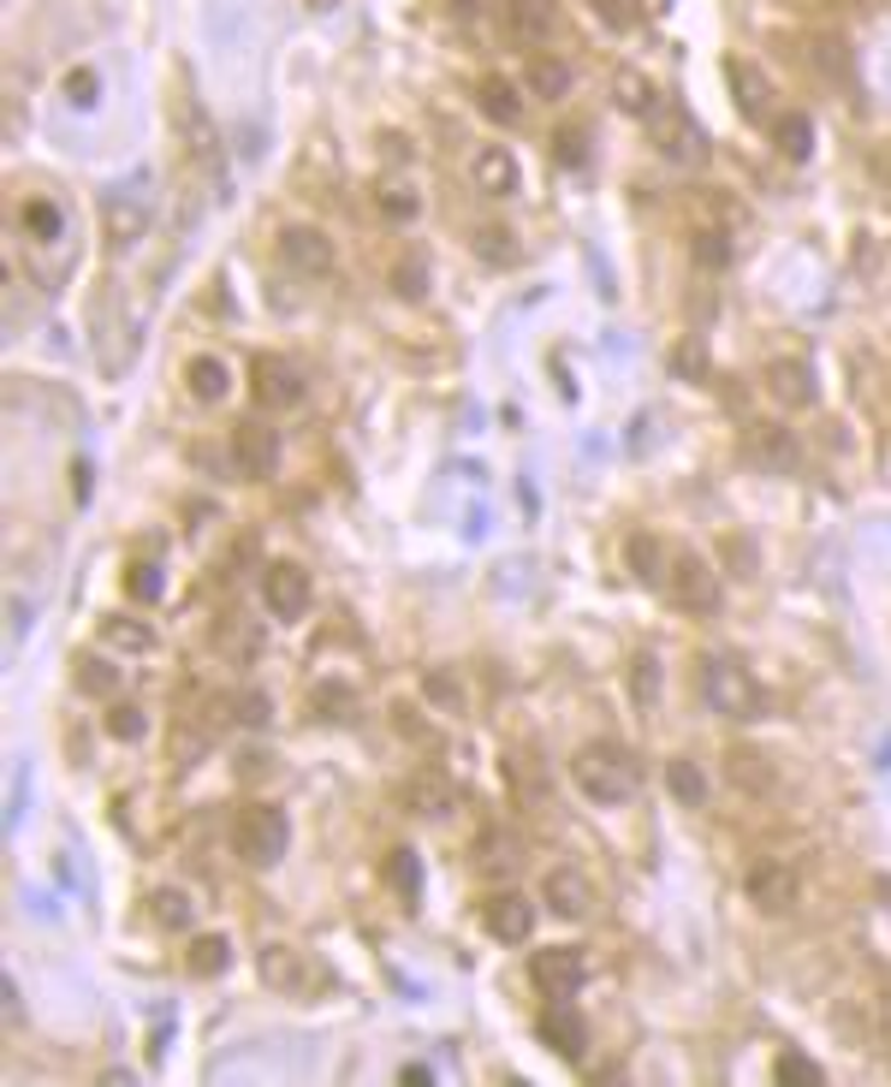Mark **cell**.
Wrapping results in <instances>:
<instances>
[{"instance_id": "obj_25", "label": "cell", "mask_w": 891, "mask_h": 1087, "mask_svg": "<svg viewBox=\"0 0 891 1087\" xmlns=\"http://www.w3.org/2000/svg\"><path fill=\"white\" fill-rule=\"evenodd\" d=\"M226 963H232V945H226L221 933H202L197 945H191V957H185V968H191L197 980H214Z\"/></svg>"}, {"instance_id": "obj_29", "label": "cell", "mask_w": 891, "mask_h": 1087, "mask_svg": "<svg viewBox=\"0 0 891 1087\" xmlns=\"http://www.w3.org/2000/svg\"><path fill=\"white\" fill-rule=\"evenodd\" d=\"M612 101H619L624 113H654V90H648L642 71H619V78H612Z\"/></svg>"}, {"instance_id": "obj_2", "label": "cell", "mask_w": 891, "mask_h": 1087, "mask_svg": "<svg viewBox=\"0 0 891 1087\" xmlns=\"http://www.w3.org/2000/svg\"><path fill=\"white\" fill-rule=\"evenodd\" d=\"M701 696H708V708L725 713V719H761L767 713V696L755 689V678L737 666L732 654H708L701 659Z\"/></svg>"}, {"instance_id": "obj_32", "label": "cell", "mask_w": 891, "mask_h": 1087, "mask_svg": "<svg viewBox=\"0 0 891 1087\" xmlns=\"http://www.w3.org/2000/svg\"><path fill=\"white\" fill-rule=\"evenodd\" d=\"M149 916H155L167 933H179V928H191V898H185V891H155V898H149Z\"/></svg>"}, {"instance_id": "obj_1", "label": "cell", "mask_w": 891, "mask_h": 1087, "mask_svg": "<svg viewBox=\"0 0 891 1087\" xmlns=\"http://www.w3.org/2000/svg\"><path fill=\"white\" fill-rule=\"evenodd\" d=\"M571 778H577V790L594 808H624L642 790L636 755L624 743H582L577 761H571Z\"/></svg>"}, {"instance_id": "obj_19", "label": "cell", "mask_w": 891, "mask_h": 1087, "mask_svg": "<svg viewBox=\"0 0 891 1087\" xmlns=\"http://www.w3.org/2000/svg\"><path fill=\"white\" fill-rule=\"evenodd\" d=\"M523 90L535 101H565L571 96V66L553 60V54H530V71H523Z\"/></svg>"}, {"instance_id": "obj_50", "label": "cell", "mask_w": 891, "mask_h": 1087, "mask_svg": "<svg viewBox=\"0 0 891 1087\" xmlns=\"http://www.w3.org/2000/svg\"><path fill=\"white\" fill-rule=\"evenodd\" d=\"M452 7H458V12H476V0H452Z\"/></svg>"}, {"instance_id": "obj_15", "label": "cell", "mask_w": 891, "mask_h": 1087, "mask_svg": "<svg viewBox=\"0 0 891 1087\" xmlns=\"http://www.w3.org/2000/svg\"><path fill=\"white\" fill-rule=\"evenodd\" d=\"M542 903H547L559 921H577V916H589L594 891H589V879H582L577 868H553V874L542 879Z\"/></svg>"}, {"instance_id": "obj_13", "label": "cell", "mask_w": 891, "mask_h": 1087, "mask_svg": "<svg viewBox=\"0 0 891 1087\" xmlns=\"http://www.w3.org/2000/svg\"><path fill=\"white\" fill-rule=\"evenodd\" d=\"M535 1034H542V1046L559 1052V1057H582V1046H589V1028H582V1017L565 1005V998H553L542 1017H535Z\"/></svg>"}, {"instance_id": "obj_6", "label": "cell", "mask_w": 891, "mask_h": 1087, "mask_svg": "<svg viewBox=\"0 0 891 1087\" xmlns=\"http://www.w3.org/2000/svg\"><path fill=\"white\" fill-rule=\"evenodd\" d=\"M261 600H268V612H274V619H303V612H310V600H315V583H310V570H303V565H291V559L268 565V570H261Z\"/></svg>"}, {"instance_id": "obj_34", "label": "cell", "mask_w": 891, "mask_h": 1087, "mask_svg": "<svg viewBox=\"0 0 891 1087\" xmlns=\"http://www.w3.org/2000/svg\"><path fill=\"white\" fill-rule=\"evenodd\" d=\"M476 256L493 262V268H511V262H517V244H511L505 226H481L476 232Z\"/></svg>"}, {"instance_id": "obj_42", "label": "cell", "mask_w": 891, "mask_h": 1087, "mask_svg": "<svg viewBox=\"0 0 891 1087\" xmlns=\"http://www.w3.org/2000/svg\"><path fill=\"white\" fill-rule=\"evenodd\" d=\"M695 256H701V268H725V262H732V244H725V232H701V239H695Z\"/></svg>"}, {"instance_id": "obj_40", "label": "cell", "mask_w": 891, "mask_h": 1087, "mask_svg": "<svg viewBox=\"0 0 891 1087\" xmlns=\"http://www.w3.org/2000/svg\"><path fill=\"white\" fill-rule=\"evenodd\" d=\"M143 731H149V719H143V708H113V713H108V737H120V743H137Z\"/></svg>"}, {"instance_id": "obj_16", "label": "cell", "mask_w": 891, "mask_h": 1087, "mask_svg": "<svg viewBox=\"0 0 891 1087\" xmlns=\"http://www.w3.org/2000/svg\"><path fill=\"white\" fill-rule=\"evenodd\" d=\"M559 24V7L553 0H505V31L523 42V48H542Z\"/></svg>"}, {"instance_id": "obj_49", "label": "cell", "mask_w": 891, "mask_h": 1087, "mask_svg": "<svg viewBox=\"0 0 891 1087\" xmlns=\"http://www.w3.org/2000/svg\"><path fill=\"white\" fill-rule=\"evenodd\" d=\"M601 12H606L612 24H631V19H636V7H631V0H601Z\"/></svg>"}, {"instance_id": "obj_5", "label": "cell", "mask_w": 891, "mask_h": 1087, "mask_svg": "<svg viewBox=\"0 0 891 1087\" xmlns=\"http://www.w3.org/2000/svg\"><path fill=\"white\" fill-rule=\"evenodd\" d=\"M250 392L261 410H298L303 392H310V380H303V369L291 357H274V351H261V357L250 363Z\"/></svg>"}, {"instance_id": "obj_44", "label": "cell", "mask_w": 891, "mask_h": 1087, "mask_svg": "<svg viewBox=\"0 0 891 1087\" xmlns=\"http://www.w3.org/2000/svg\"><path fill=\"white\" fill-rule=\"evenodd\" d=\"M671 369H683L690 380H708V369H701V345H695V340L678 345V351H671Z\"/></svg>"}, {"instance_id": "obj_20", "label": "cell", "mask_w": 891, "mask_h": 1087, "mask_svg": "<svg viewBox=\"0 0 891 1087\" xmlns=\"http://www.w3.org/2000/svg\"><path fill=\"white\" fill-rule=\"evenodd\" d=\"M185 387H191V399H202V404H221L226 399V387H232V375H226V363L221 357H191L185 363Z\"/></svg>"}, {"instance_id": "obj_3", "label": "cell", "mask_w": 891, "mask_h": 1087, "mask_svg": "<svg viewBox=\"0 0 891 1087\" xmlns=\"http://www.w3.org/2000/svg\"><path fill=\"white\" fill-rule=\"evenodd\" d=\"M666 589H671V607H683L690 619L720 612V570H713L708 559H695V553H671Z\"/></svg>"}, {"instance_id": "obj_33", "label": "cell", "mask_w": 891, "mask_h": 1087, "mask_svg": "<svg viewBox=\"0 0 891 1087\" xmlns=\"http://www.w3.org/2000/svg\"><path fill=\"white\" fill-rule=\"evenodd\" d=\"M761 761L767 755H755V748H732V778H737L743 790H755V797L772 785V767H761Z\"/></svg>"}, {"instance_id": "obj_48", "label": "cell", "mask_w": 891, "mask_h": 1087, "mask_svg": "<svg viewBox=\"0 0 891 1087\" xmlns=\"http://www.w3.org/2000/svg\"><path fill=\"white\" fill-rule=\"evenodd\" d=\"M399 291L404 298H422V262H404L399 268Z\"/></svg>"}, {"instance_id": "obj_18", "label": "cell", "mask_w": 891, "mask_h": 1087, "mask_svg": "<svg viewBox=\"0 0 891 1087\" xmlns=\"http://www.w3.org/2000/svg\"><path fill=\"white\" fill-rule=\"evenodd\" d=\"M155 642L160 636L149 619H131V612H108L101 619V648H113V654H149Z\"/></svg>"}, {"instance_id": "obj_22", "label": "cell", "mask_w": 891, "mask_h": 1087, "mask_svg": "<svg viewBox=\"0 0 891 1087\" xmlns=\"http://www.w3.org/2000/svg\"><path fill=\"white\" fill-rule=\"evenodd\" d=\"M19 226H24V239L54 244L66 232V214H60V202H54V197H24L19 202Z\"/></svg>"}, {"instance_id": "obj_9", "label": "cell", "mask_w": 891, "mask_h": 1087, "mask_svg": "<svg viewBox=\"0 0 891 1087\" xmlns=\"http://www.w3.org/2000/svg\"><path fill=\"white\" fill-rule=\"evenodd\" d=\"M280 262L303 280H327L333 274V239L321 226H286L280 232Z\"/></svg>"}, {"instance_id": "obj_23", "label": "cell", "mask_w": 891, "mask_h": 1087, "mask_svg": "<svg viewBox=\"0 0 891 1087\" xmlns=\"http://www.w3.org/2000/svg\"><path fill=\"white\" fill-rule=\"evenodd\" d=\"M666 790H671V797H678L683 808H708V773H701V761L671 755V761H666Z\"/></svg>"}, {"instance_id": "obj_17", "label": "cell", "mask_w": 891, "mask_h": 1087, "mask_svg": "<svg viewBox=\"0 0 891 1087\" xmlns=\"http://www.w3.org/2000/svg\"><path fill=\"white\" fill-rule=\"evenodd\" d=\"M470 179H476V190H488V197H511V190H517V160H511L500 143H481L476 160H470Z\"/></svg>"}, {"instance_id": "obj_28", "label": "cell", "mask_w": 891, "mask_h": 1087, "mask_svg": "<svg viewBox=\"0 0 891 1087\" xmlns=\"http://www.w3.org/2000/svg\"><path fill=\"white\" fill-rule=\"evenodd\" d=\"M78 689L83 696H113V689H120V672H113L101 654H78Z\"/></svg>"}, {"instance_id": "obj_35", "label": "cell", "mask_w": 891, "mask_h": 1087, "mask_svg": "<svg viewBox=\"0 0 891 1087\" xmlns=\"http://www.w3.org/2000/svg\"><path fill=\"white\" fill-rule=\"evenodd\" d=\"M60 90H66L71 108H96V101H101V71L96 66H71Z\"/></svg>"}, {"instance_id": "obj_37", "label": "cell", "mask_w": 891, "mask_h": 1087, "mask_svg": "<svg viewBox=\"0 0 891 1087\" xmlns=\"http://www.w3.org/2000/svg\"><path fill=\"white\" fill-rule=\"evenodd\" d=\"M779 1082H784V1087H821L826 1069L814 1064V1057H802V1052H784V1057H779Z\"/></svg>"}, {"instance_id": "obj_27", "label": "cell", "mask_w": 891, "mask_h": 1087, "mask_svg": "<svg viewBox=\"0 0 891 1087\" xmlns=\"http://www.w3.org/2000/svg\"><path fill=\"white\" fill-rule=\"evenodd\" d=\"M732 84H737V108L749 113V120H767V101L761 96H772L761 78H755V66L749 60H732Z\"/></svg>"}, {"instance_id": "obj_45", "label": "cell", "mask_w": 891, "mask_h": 1087, "mask_svg": "<svg viewBox=\"0 0 891 1087\" xmlns=\"http://www.w3.org/2000/svg\"><path fill=\"white\" fill-rule=\"evenodd\" d=\"M238 719H244V725H268V696H256V689H250V696H238Z\"/></svg>"}, {"instance_id": "obj_47", "label": "cell", "mask_w": 891, "mask_h": 1087, "mask_svg": "<svg viewBox=\"0 0 891 1087\" xmlns=\"http://www.w3.org/2000/svg\"><path fill=\"white\" fill-rule=\"evenodd\" d=\"M381 209H387L392 220H411V214H416V197H404V190H399V185H392V197H387V190H381Z\"/></svg>"}, {"instance_id": "obj_46", "label": "cell", "mask_w": 891, "mask_h": 1087, "mask_svg": "<svg viewBox=\"0 0 891 1087\" xmlns=\"http://www.w3.org/2000/svg\"><path fill=\"white\" fill-rule=\"evenodd\" d=\"M636 701H642V708H654V659L648 654L636 659Z\"/></svg>"}, {"instance_id": "obj_14", "label": "cell", "mask_w": 891, "mask_h": 1087, "mask_svg": "<svg viewBox=\"0 0 891 1087\" xmlns=\"http://www.w3.org/2000/svg\"><path fill=\"white\" fill-rule=\"evenodd\" d=\"M767 392L784 410H809L814 404V369L802 357H772L767 363Z\"/></svg>"}, {"instance_id": "obj_7", "label": "cell", "mask_w": 891, "mask_h": 1087, "mask_svg": "<svg viewBox=\"0 0 891 1087\" xmlns=\"http://www.w3.org/2000/svg\"><path fill=\"white\" fill-rule=\"evenodd\" d=\"M530 975L542 987V998H577V987L589 980V963H582L577 945H547L530 957Z\"/></svg>"}, {"instance_id": "obj_11", "label": "cell", "mask_w": 891, "mask_h": 1087, "mask_svg": "<svg viewBox=\"0 0 891 1087\" xmlns=\"http://www.w3.org/2000/svg\"><path fill=\"white\" fill-rule=\"evenodd\" d=\"M101 239H108V249L125 256L137 239H149V209H143L131 190H108V197H101Z\"/></svg>"}, {"instance_id": "obj_10", "label": "cell", "mask_w": 891, "mask_h": 1087, "mask_svg": "<svg viewBox=\"0 0 891 1087\" xmlns=\"http://www.w3.org/2000/svg\"><path fill=\"white\" fill-rule=\"evenodd\" d=\"M232 464H238L244 481H268L274 469H280V434H274L268 422H238V434H232Z\"/></svg>"}, {"instance_id": "obj_12", "label": "cell", "mask_w": 891, "mask_h": 1087, "mask_svg": "<svg viewBox=\"0 0 891 1087\" xmlns=\"http://www.w3.org/2000/svg\"><path fill=\"white\" fill-rule=\"evenodd\" d=\"M481 928L493 939H505V945H523V939L535 933V903L523 898V891H500V898L481 903Z\"/></svg>"}, {"instance_id": "obj_4", "label": "cell", "mask_w": 891, "mask_h": 1087, "mask_svg": "<svg viewBox=\"0 0 891 1087\" xmlns=\"http://www.w3.org/2000/svg\"><path fill=\"white\" fill-rule=\"evenodd\" d=\"M286 844H291V820L280 814V808H274V802L244 808V820H238V856L250 862V868H274V862L286 856Z\"/></svg>"}, {"instance_id": "obj_8", "label": "cell", "mask_w": 891, "mask_h": 1087, "mask_svg": "<svg viewBox=\"0 0 891 1087\" xmlns=\"http://www.w3.org/2000/svg\"><path fill=\"white\" fill-rule=\"evenodd\" d=\"M743 891H749V903L755 909H767V916H784V909H797V868L791 862H779V856H767V862H755L749 874H743Z\"/></svg>"}, {"instance_id": "obj_26", "label": "cell", "mask_w": 891, "mask_h": 1087, "mask_svg": "<svg viewBox=\"0 0 891 1087\" xmlns=\"http://www.w3.org/2000/svg\"><path fill=\"white\" fill-rule=\"evenodd\" d=\"M772 137H779V149L791 155V160H809V149H814L809 113H784V120H772Z\"/></svg>"}, {"instance_id": "obj_24", "label": "cell", "mask_w": 891, "mask_h": 1087, "mask_svg": "<svg viewBox=\"0 0 891 1087\" xmlns=\"http://www.w3.org/2000/svg\"><path fill=\"white\" fill-rule=\"evenodd\" d=\"M476 101H481V113H488L493 125H517L523 120V101H517V84H505V78H481V90H476Z\"/></svg>"}, {"instance_id": "obj_30", "label": "cell", "mask_w": 891, "mask_h": 1087, "mask_svg": "<svg viewBox=\"0 0 891 1087\" xmlns=\"http://www.w3.org/2000/svg\"><path fill=\"white\" fill-rule=\"evenodd\" d=\"M631 565H636V577L642 583H666V553H660V541L654 535H631Z\"/></svg>"}, {"instance_id": "obj_36", "label": "cell", "mask_w": 891, "mask_h": 1087, "mask_svg": "<svg viewBox=\"0 0 891 1087\" xmlns=\"http://www.w3.org/2000/svg\"><path fill=\"white\" fill-rule=\"evenodd\" d=\"M422 696H428L441 713H464V689H458L452 672H428V678H422Z\"/></svg>"}, {"instance_id": "obj_41", "label": "cell", "mask_w": 891, "mask_h": 1087, "mask_svg": "<svg viewBox=\"0 0 891 1087\" xmlns=\"http://www.w3.org/2000/svg\"><path fill=\"white\" fill-rule=\"evenodd\" d=\"M125 589H131V600H160V577H155V565H131L125 570Z\"/></svg>"}, {"instance_id": "obj_38", "label": "cell", "mask_w": 891, "mask_h": 1087, "mask_svg": "<svg viewBox=\"0 0 891 1087\" xmlns=\"http://www.w3.org/2000/svg\"><path fill=\"white\" fill-rule=\"evenodd\" d=\"M411 802H416V814H452V785L446 778H416Z\"/></svg>"}, {"instance_id": "obj_43", "label": "cell", "mask_w": 891, "mask_h": 1087, "mask_svg": "<svg viewBox=\"0 0 891 1087\" xmlns=\"http://www.w3.org/2000/svg\"><path fill=\"white\" fill-rule=\"evenodd\" d=\"M559 160L565 167H582V160H589V137H582V131H559Z\"/></svg>"}, {"instance_id": "obj_39", "label": "cell", "mask_w": 891, "mask_h": 1087, "mask_svg": "<svg viewBox=\"0 0 891 1087\" xmlns=\"http://www.w3.org/2000/svg\"><path fill=\"white\" fill-rule=\"evenodd\" d=\"M315 713H321V719H350V713H357V696H350V689H339V684H321V689H315Z\"/></svg>"}, {"instance_id": "obj_31", "label": "cell", "mask_w": 891, "mask_h": 1087, "mask_svg": "<svg viewBox=\"0 0 891 1087\" xmlns=\"http://www.w3.org/2000/svg\"><path fill=\"white\" fill-rule=\"evenodd\" d=\"M387 879L399 886V898L404 903H416V891H422V868H416V850H392L387 856Z\"/></svg>"}, {"instance_id": "obj_21", "label": "cell", "mask_w": 891, "mask_h": 1087, "mask_svg": "<svg viewBox=\"0 0 891 1087\" xmlns=\"http://www.w3.org/2000/svg\"><path fill=\"white\" fill-rule=\"evenodd\" d=\"M261 980L280 987V992H298L303 980H310V963H303V951H291V945H268L261 951Z\"/></svg>"}, {"instance_id": "obj_51", "label": "cell", "mask_w": 891, "mask_h": 1087, "mask_svg": "<svg viewBox=\"0 0 891 1087\" xmlns=\"http://www.w3.org/2000/svg\"><path fill=\"white\" fill-rule=\"evenodd\" d=\"M310 7H315V12H327V7H333V0H310Z\"/></svg>"}]
</instances>
